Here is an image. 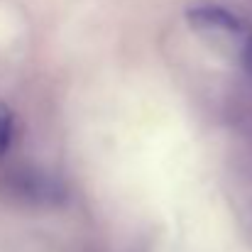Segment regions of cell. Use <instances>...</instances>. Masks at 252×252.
Instances as JSON below:
<instances>
[{"label":"cell","instance_id":"cell-1","mask_svg":"<svg viewBox=\"0 0 252 252\" xmlns=\"http://www.w3.org/2000/svg\"><path fill=\"white\" fill-rule=\"evenodd\" d=\"M186 17L198 30L228 32V34H243L245 32V22L238 15H233L230 10H225L223 5H216V2H196V5L189 7Z\"/></svg>","mask_w":252,"mask_h":252},{"label":"cell","instance_id":"cell-2","mask_svg":"<svg viewBox=\"0 0 252 252\" xmlns=\"http://www.w3.org/2000/svg\"><path fill=\"white\" fill-rule=\"evenodd\" d=\"M15 132H17L15 113L5 103H0V157L10 152V147L15 142Z\"/></svg>","mask_w":252,"mask_h":252}]
</instances>
